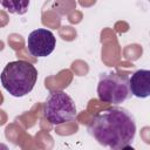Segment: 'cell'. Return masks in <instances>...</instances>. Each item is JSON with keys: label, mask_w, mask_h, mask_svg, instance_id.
I'll list each match as a JSON object with an SVG mask.
<instances>
[{"label": "cell", "mask_w": 150, "mask_h": 150, "mask_svg": "<svg viewBox=\"0 0 150 150\" xmlns=\"http://www.w3.org/2000/svg\"><path fill=\"white\" fill-rule=\"evenodd\" d=\"M0 2L9 13L22 15L27 13L30 0H0Z\"/></svg>", "instance_id": "52a82bcc"}, {"label": "cell", "mask_w": 150, "mask_h": 150, "mask_svg": "<svg viewBox=\"0 0 150 150\" xmlns=\"http://www.w3.org/2000/svg\"><path fill=\"white\" fill-rule=\"evenodd\" d=\"M45 117L54 125L70 122L76 116V105L73 98L62 90L50 91L43 104Z\"/></svg>", "instance_id": "277c9868"}, {"label": "cell", "mask_w": 150, "mask_h": 150, "mask_svg": "<svg viewBox=\"0 0 150 150\" xmlns=\"http://www.w3.org/2000/svg\"><path fill=\"white\" fill-rule=\"evenodd\" d=\"M129 89H130V94L136 97H139V98L149 97L150 95V70L139 69L135 71L129 79Z\"/></svg>", "instance_id": "8992f818"}, {"label": "cell", "mask_w": 150, "mask_h": 150, "mask_svg": "<svg viewBox=\"0 0 150 150\" xmlns=\"http://www.w3.org/2000/svg\"><path fill=\"white\" fill-rule=\"evenodd\" d=\"M56 46V39L54 34L45 28H38L33 30L27 38V48L34 57H46L50 55Z\"/></svg>", "instance_id": "5b68a950"}, {"label": "cell", "mask_w": 150, "mask_h": 150, "mask_svg": "<svg viewBox=\"0 0 150 150\" xmlns=\"http://www.w3.org/2000/svg\"><path fill=\"white\" fill-rule=\"evenodd\" d=\"M88 134L101 145L114 150L131 148L136 135L132 114L120 107H112L96 114L87 127Z\"/></svg>", "instance_id": "6da1fadb"}, {"label": "cell", "mask_w": 150, "mask_h": 150, "mask_svg": "<svg viewBox=\"0 0 150 150\" xmlns=\"http://www.w3.org/2000/svg\"><path fill=\"white\" fill-rule=\"evenodd\" d=\"M129 77L116 71H105L100 75L97 96L104 103L121 104L130 97Z\"/></svg>", "instance_id": "3957f363"}, {"label": "cell", "mask_w": 150, "mask_h": 150, "mask_svg": "<svg viewBox=\"0 0 150 150\" xmlns=\"http://www.w3.org/2000/svg\"><path fill=\"white\" fill-rule=\"evenodd\" d=\"M2 87L14 97H23L29 94L38 80L36 68L23 60L8 62L0 75Z\"/></svg>", "instance_id": "7a4b0ae2"}]
</instances>
